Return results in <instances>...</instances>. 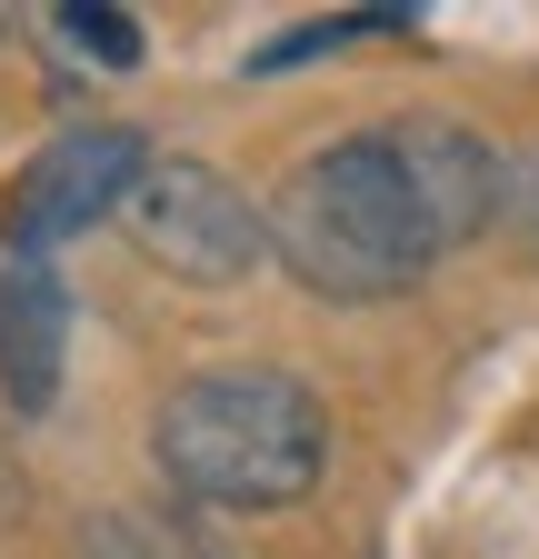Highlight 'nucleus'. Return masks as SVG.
Instances as JSON below:
<instances>
[{
    "mask_svg": "<svg viewBox=\"0 0 539 559\" xmlns=\"http://www.w3.org/2000/svg\"><path fill=\"white\" fill-rule=\"evenodd\" d=\"M270 250L290 260L300 290L320 300H390L410 290V280L440 260L430 221L410 180H399L390 140H340V151H320L280 180V200H270Z\"/></svg>",
    "mask_w": 539,
    "mask_h": 559,
    "instance_id": "1",
    "label": "nucleus"
},
{
    "mask_svg": "<svg viewBox=\"0 0 539 559\" xmlns=\"http://www.w3.org/2000/svg\"><path fill=\"white\" fill-rule=\"evenodd\" d=\"M320 460H330V419L280 370H211L160 400V469L190 500L280 510L320 479Z\"/></svg>",
    "mask_w": 539,
    "mask_h": 559,
    "instance_id": "2",
    "label": "nucleus"
},
{
    "mask_svg": "<svg viewBox=\"0 0 539 559\" xmlns=\"http://www.w3.org/2000/svg\"><path fill=\"white\" fill-rule=\"evenodd\" d=\"M130 230L151 260H170L180 280H250L270 250V210H250L211 160H151V180L130 190Z\"/></svg>",
    "mask_w": 539,
    "mask_h": 559,
    "instance_id": "3",
    "label": "nucleus"
},
{
    "mask_svg": "<svg viewBox=\"0 0 539 559\" xmlns=\"http://www.w3.org/2000/svg\"><path fill=\"white\" fill-rule=\"evenodd\" d=\"M141 180H151V151H141V130H120V120L50 140V151L21 170V190H11V250L40 260L50 240H71V230L110 221V210H130Z\"/></svg>",
    "mask_w": 539,
    "mask_h": 559,
    "instance_id": "4",
    "label": "nucleus"
},
{
    "mask_svg": "<svg viewBox=\"0 0 539 559\" xmlns=\"http://www.w3.org/2000/svg\"><path fill=\"white\" fill-rule=\"evenodd\" d=\"M380 140H390V160H399V180H410V200H420V221H430L440 250H459V240L490 230V210H500L490 140H469L459 120H390Z\"/></svg>",
    "mask_w": 539,
    "mask_h": 559,
    "instance_id": "5",
    "label": "nucleus"
},
{
    "mask_svg": "<svg viewBox=\"0 0 539 559\" xmlns=\"http://www.w3.org/2000/svg\"><path fill=\"white\" fill-rule=\"evenodd\" d=\"M60 349H71V300L40 260H0V400L40 409L60 390Z\"/></svg>",
    "mask_w": 539,
    "mask_h": 559,
    "instance_id": "6",
    "label": "nucleus"
},
{
    "mask_svg": "<svg viewBox=\"0 0 539 559\" xmlns=\"http://www.w3.org/2000/svg\"><path fill=\"white\" fill-rule=\"evenodd\" d=\"M50 31L71 40V60H100V70H130V60H141V21L110 11V0H60Z\"/></svg>",
    "mask_w": 539,
    "mask_h": 559,
    "instance_id": "7",
    "label": "nucleus"
}]
</instances>
